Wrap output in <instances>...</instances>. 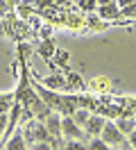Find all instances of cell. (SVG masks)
I'll use <instances>...</instances> for the list:
<instances>
[{
    "label": "cell",
    "mask_w": 136,
    "mask_h": 150,
    "mask_svg": "<svg viewBox=\"0 0 136 150\" xmlns=\"http://www.w3.org/2000/svg\"><path fill=\"white\" fill-rule=\"evenodd\" d=\"M102 137L100 139L104 141L107 146H118V143H125V134L118 130V125H113V123H104V127H102V132H100Z\"/></svg>",
    "instance_id": "1"
},
{
    "label": "cell",
    "mask_w": 136,
    "mask_h": 150,
    "mask_svg": "<svg viewBox=\"0 0 136 150\" xmlns=\"http://www.w3.org/2000/svg\"><path fill=\"white\" fill-rule=\"evenodd\" d=\"M9 9V5H7V0H0V14H5V11Z\"/></svg>",
    "instance_id": "19"
},
{
    "label": "cell",
    "mask_w": 136,
    "mask_h": 150,
    "mask_svg": "<svg viewBox=\"0 0 136 150\" xmlns=\"http://www.w3.org/2000/svg\"><path fill=\"white\" fill-rule=\"evenodd\" d=\"M89 150H109V146H107L102 139H93V141L89 143Z\"/></svg>",
    "instance_id": "11"
},
{
    "label": "cell",
    "mask_w": 136,
    "mask_h": 150,
    "mask_svg": "<svg viewBox=\"0 0 136 150\" xmlns=\"http://www.w3.org/2000/svg\"><path fill=\"white\" fill-rule=\"evenodd\" d=\"M63 150H89V148H86V146H82L77 139H70L66 146H63Z\"/></svg>",
    "instance_id": "10"
},
{
    "label": "cell",
    "mask_w": 136,
    "mask_h": 150,
    "mask_svg": "<svg viewBox=\"0 0 136 150\" xmlns=\"http://www.w3.org/2000/svg\"><path fill=\"white\" fill-rule=\"evenodd\" d=\"M25 2H27V5H30V2H34V0H25Z\"/></svg>",
    "instance_id": "24"
},
{
    "label": "cell",
    "mask_w": 136,
    "mask_h": 150,
    "mask_svg": "<svg viewBox=\"0 0 136 150\" xmlns=\"http://www.w3.org/2000/svg\"><path fill=\"white\" fill-rule=\"evenodd\" d=\"M120 150H134V148H132V146L127 143V146H123V148H120Z\"/></svg>",
    "instance_id": "23"
},
{
    "label": "cell",
    "mask_w": 136,
    "mask_h": 150,
    "mask_svg": "<svg viewBox=\"0 0 136 150\" xmlns=\"http://www.w3.org/2000/svg\"><path fill=\"white\" fill-rule=\"evenodd\" d=\"M109 2H113V0H98V5L102 7V5H109Z\"/></svg>",
    "instance_id": "22"
},
{
    "label": "cell",
    "mask_w": 136,
    "mask_h": 150,
    "mask_svg": "<svg viewBox=\"0 0 136 150\" xmlns=\"http://www.w3.org/2000/svg\"><path fill=\"white\" fill-rule=\"evenodd\" d=\"M7 150H25V139H23L20 134H16L14 139H9Z\"/></svg>",
    "instance_id": "8"
},
{
    "label": "cell",
    "mask_w": 136,
    "mask_h": 150,
    "mask_svg": "<svg viewBox=\"0 0 136 150\" xmlns=\"http://www.w3.org/2000/svg\"><path fill=\"white\" fill-rule=\"evenodd\" d=\"M0 150H2V148H0Z\"/></svg>",
    "instance_id": "25"
},
{
    "label": "cell",
    "mask_w": 136,
    "mask_h": 150,
    "mask_svg": "<svg viewBox=\"0 0 136 150\" xmlns=\"http://www.w3.org/2000/svg\"><path fill=\"white\" fill-rule=\"evenodd\" d=\"M123 14H125V16H134V14H136V5H129V7H125V9H123Z\"/></svg>",
    "instance_id": "16"
},
{
    "label": "cell",
    "mask_w": 136,
    "mask_h": 150,
    "mask_svg": "<svg viewBox=\"0 0 136 150\" xmlns=\"http://www.w3.org/2000/svg\"><path fill=\"white\" fill-rule=\"evenodd\" d=\"M45 127L50 132V137H59V134H61V118H59L57 114H50V116L45 118Z\"/></svg>",
    "instance_id": "3"
},
{
    "label": "cell",
    "mask_w": 136,
    "mask_h": 150,
    "mask_svg": "<svg viewBox=\"0 0 136 150\" xmlns=\"http://www.w3.org/2000/svg\"><path fill=\"white\" fill-rule=\"evenodd\" d=\"M86 132L89 134H100L102 127H104V118H100V116H89V121H86Z\"/></svg>",
    "instance_id": "4"
},
{
    "label": "cell",
    "mask_w": 136,
    "mask_h": 150,
    "mask_svg": "<svg viewBox=\"0 0 136 150\" xmlns=\"http://www.w3.org/2000/svg\"><path fill=\"white\" fill-rule=\"evenodd\" d=\"M100 16H102V18H116L118 16V5L116 2L102 5V7H100Z\"/></svg>",
    "instance_id": "5"
},
{
    "label": "cell",
    "mask_w": 136,
    "mask_h": 150,
    "mask_svg": "<svg viewBox=\"0 0 136 150\" xmlns=\"http://www.w3.org/2000/svg\"><path fill=\"white\" fill-rule=\"evenodd\" d=\"M41 52H43V55H48V52H52V43H43V48H41Z\"/></svg>",
    "instance_id": "18"
},
{
    "label": "cell",
    "mask_w": 136,
    "mask_h": 150,
    "mask_svg": "<svg viewBox=\"0 0 136 150\" xmlns=\"http://www.w3.org/2000/svg\"><path fill=\"white\" fill-rule=\"evenodd\" d=\"M95 5H98V0H82V7L84 9H95Z\"/></svg>",
    "instance_id": "14"
},
{
    "label": "cell",
    "mask_w": 136,
    "mask_h": 150,
    "mask_svg": "<svg viewBox=\"0 0 136 150\" xmlns=\"http://www.w3.org/2000/svg\"><path fill=\"white\" fill-rule=\"evenodd\" d=\"M34 141L36 143H39V141H50V132H48V127L41 125V123L34 125Z\"/></svg>",
    "instance_id": "6"
},
{
    "label": "cell",
    "mask_w": 136,
    "mask_h": 150,
    "mask_svg": "<svg viewBox=\"0 0 136 150\" xmlns=\"http://www.w3.org/2000/svg\"><path fill=\"white\" fill-rule=\"evenodd\" d=\"M73 121L77 123V125H86V121H89V112H84V109H75Z\"/></svg>",
    "instance_id": "9"
},
{
    "label": "cell",
    "mask_w": 136,
    "mask_h": 150,
    "mask_svg": "<svg viewBox=\"0 0 136 150\" xmlns=\"http://www.w3.org/2000/svg\"><path fill=\"white\" fill-rule=\"evenodd\" d=\"M118 5H123V7H129V5H136V0H118Z\"/></svg>",
    "instance_id": "20"
},
{
    "label": "cell",
    "mask_w": 136,
    "mask_h": 150,
    "mask_svg": "<svg viewBox=\"0 0 136 150\" xmlns=\"http://www.w3.org/2000/svg\"><path fill=\"white\" fill-rule=\"evenodd\" d=\"M32 150H52V148H50V141H39L32 146Z\"/></svg>",
    "instance_id": "13"
},
{
    "label": "cell",
    "mask_w": 136,
    "mask_h": 150,
    "mask_svg": "<svg viewBox=\"0 0 136 150\" xmlns=\"http://www.w3.org/2000/svg\"><path fill=\"white\" fill-rule=\"evenodd\" d=\"M129 146L136 150V130H134V132H129Z\"/></svg>",
    "instance_id": "17"
},
{
    "label": "cell",
    "mask_w": 136,
    "mask_h": 150,
    "mask_svg": "<svg viewBox=\"0 0 136 150\" xmlns=\"http://www.w3.org/2000/svg\"><path fill=\"white\" fill-rule=\"evenodd\" d=\"M118 130L123 132V134H129V132L136 130V121H132V118H120V121H118Z\"/></svg>",
    "instance_id": "7"
},
{
    "label": "cell",
    "mask_w": 136,
    "mask_h": 150,
    "mask_svg": "<svg viewBox=\"0 0 136 150\" xmlns=\"http://www.w3.org/2000/svg\"><path fill=\"white\" fill-rule=\"evenodd\" d=\"M61 134L63 137H68V139H80L82 137V130H80V125L73 121V118H61Z\"/></svg>",
    "instance_id": "2"
},
{
    "label": "cell",
    "mask_w": 136,
    "mask_h": 150,
    "mask_svg": "<svg viewBox=\"0 0 136 150\" xmlns=\"http://www.w3.org/2000/svg\"><path fill=\"white\" fill-rule=\"evenodd\" d=\"M5 127H7V118H5V114H0V137L5 134Z\"/></svg>",
    "instance_id": "15"
},
{
    "label": "cell",
    "mask_w": 136,
    "mask_h": 150,
    "mask_svg": "<svg viewBox=\"0 0 136 150\" xmlns=\"http://www.w3.org/2000/svg\"><path fill=\"white\" fill-rule=\"evenodd\" d=\"M48 84H50V86H59V84H61V80H59V77H52V80H48Z\"/></svg>",
    "instance_id": "21"
},
{
    "label": "cell",
    "mask_w": 136,
    "mask_h": 150,
    "mask_svg": "<svg viewBox=\"0 0 136 150\" xmlns=\"http://www.w3.org/2000/svg\"><path fill=\"white\" fill-rule=\"evenodd\" d=\"M9 103H11L9 96H0V114H5L9 109Z\"/></svg>",
    "instance_id": "12"
}]
</instances>
